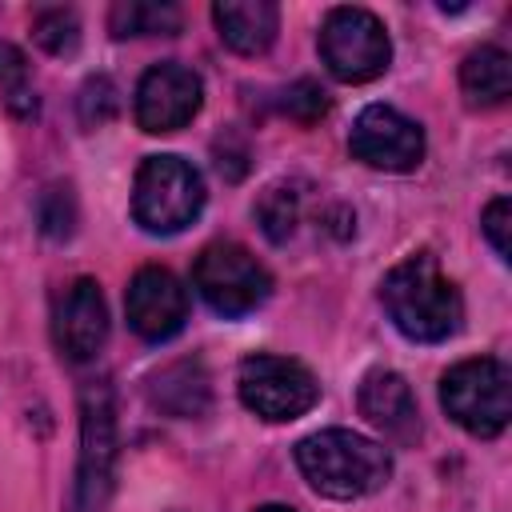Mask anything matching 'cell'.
<instances>
[{
	"label": "cell",
	"mask_w": 512,
	"mask_h": 512,
	"mask_svg": "<svg viewBox=\"0 0 512 512\" xmlns=\"http://www.w3.org/2000/svg\"><path fill=\"white\" fill-rule=\"evenodd\" d=\"M380 304L388 320L420 344L448 340L460 320H464V300L456 284L440 272L432 252H416L400 260L384 280H380Z\"/></svg>",
	"instance_id": "obj_1"
},
{
	"label": "cell",
	"mask_w": 512,
	"mask_h": 512,
	"mask_svg": "<svg viewBox=\"0 0 512 512\" xmlns=\"http://www.w3.org/2000/svg\"><path fill=\"white\" fill-rule=\"evenodd\" d=\"M296 468L320 496L360 500L388 484L392 456L384 444H376L352 428H324L296 444Z\"/></svg>",
	"instance_id": "obj_2"
},
{
	"label": "cell",
	"mask_w": 512,
	"mask_h": 512,
	"mask_svg": "<svg viewBox=\"0 0 512 512\" xmlns=\"http://www.w3.org/2000/svg\"><path fill=\"white\" fill-rule=\"evenodd\" d=\"M440 404L444 412L480 440H492L508 428L512 416V372L496 356H472L452 364L440 376Z\"/></svg>",
	"instance_id": "obj_3"
},
{
	"label": "cell",
	"mask_w": 512,
	"mask_h": 512,
	"mask_svg": "<svg viewBox=\"0 0 512 512\" xmlns=\"http://www.w3.org/2000/svg\"><path fill=\"white\" fill-rule=\"evenodd\" d=\"M116 396L108 380H92L80 392V460L68 512H104L116 476Z\"/></svg>",
	"instance_id": "obj_4"
},
{
	"label": "cell",
	"mask_w": 512,
	"mask_h": 512,
	"mask_svg": "<svg viewBox=\"0 0 512 512\" xmlns=\"http://www.w3.org/2000/svg\"><path fill=\"white\" fill-rule=\"evenodd\" d=\"M204 208V180L180 156H148L132 184V220L152 236L188 228Z\"/></svg>",
	"instance_id": "obj_5"
},
{
	"label": "cell",
	"mask_w": 512,
	"mask_h": 512,
	"mask_svg": "<svg viewBox=\"0 0 512 512\" xmlns=\"http://www.w3.org/2000/svg\"><path fill=\"white\" fill-rule=\"evenodd\" d=\"M192 284L204 296V304L220 316H248L272 292L268 268L236 240L208 244L192 264Z\"/></svg>",
	"instance_id": "obj_6"
},
{
	"label": "cell",
	"mask_w": 512,
	"mask_h": 512,
	"mask_svg": "<svg viewBox=\"0 0 512 512\" xmlns=\"http://www.w3.org/2000/svg\"><path fill=\"white\" fill-rule=\"evenodd\" d=\"M320 60L328 64V72L336 80L364 84L388 68L392 40H388L380 16H372L368 8L344 4V8H332L320 24Z\"/></svg>",
	"instance_id": "obj_7"
},
{
	"label": "cell",
	"mask_w": 512,
	"mask_h": 512,
	"mask_svg": "<svg viewBox=\"0 0 512 512\" xmlns=\"http://www.w3.org/2000/svg\"><path fill=\"white\" fill-rule=\"evenodd\" d=\"M236 392H240V404L248 412H256L260 420H272V424L296 420L320 400L316 376L300 360L272 356V352H252L240 364Z\"/></svg>",
	"instance_id": "obj_8"
},
{
	"label": "cell",
	"mask_w": 512,
	"mask_h": 512,
	"mask_svg": "<svg viewBox=\"0 0 512 512\" xmlns=\"http://www.w3.org/2000/svg\"><path fill=\"white\" fill-rule=\"evenodd\" d=\"M348 148L356 160L380 172H412L424 160V128L388 108V104H368L348 132Z\"/></svg>",
	"instance_id": "obj_9"
},
{
	"label": "cell",
	"mask_w": 512,
	"mask_h": 512,
	"mask_svg": "<svg viewBox=\"0 0 512 512\" xmlns=\"http://www.w3.org/2000/svg\"><path fill=\"white\" fill-rule=\"evenodd\" d=\"M200 104H204V84L180 60L152 64L136 84V124L152 136L184 128L200 112Z\"/></svg>",
	"instance_id": "obj_10"
},
{
	"label": "cell",
	"mask_w": 512,
	"mask_h": 512,
	"mask_svg": "<svg viewBox=\"0 0 512 512\" xmlns=\"http://www.w3.org/2000/svg\"><path fill=\"white\" fill-rule=\"evenodd\" d=\"M124 312H128V328L140 336V340H172L184 320H188V292L184 284L160 268V264H148L132 276L128 292H124Z\"/></svg>",
	"instance_id": "obj_11"
},
{
	"label": "cell",
	"mask_w": 512,
	"mask_h": 512,
	"mask_svg": "<svg viewBox=\"0 0 512 512\" xmlns=\"http://www.w3.org/2000/svg\"><path fill=\"white\" fill-rule=\"evenodd\" d=\"M52 336H56V348L76 364L92 360L104 348V340H108V304H104V292L92 276L72 280L56 296Z\"/></svg>",
	"instance_id": "obj_12"
},
{
	"label": "cell",
	"mask_w": 512,
	"mask_h": 512,
	"mask_svg": "<svg viewBox=\"0 0 512 512\" xmlns=\"http://www.w3.org/2000/svg\"><path fill=\"white\" fill-rule=\"evenodd\" d=\"M360 412L392 440H416L420 436V408H416V396L408 388V380L400 372H388V368H376L360 380Z\"/></svg>",
	"instance_id": "obj_13"
},
{
	"label": "cell",
	"mask_w": 512,
	"mask_h": 512,
	"mask_svg": "<svg viewBox=\"0 0 512 512\" xmlns=\"http://www.w3.org/2000/svg\"><path fill=\"white\" fill-rule=\"evenodd\" d=\"M220 40L240 56H260L280 32V8L272 0H220L212 4Z\"/></svg>",
	"instance_id": "obj_14"
},
{
	"label": "cell",
	"mask_w": 512,
	"mask_h": 512,
	"mask_svg": "<svg viewBox=\"0 0 512 512\" xmlns=\"http://www.w3.org/2000/svg\"><path fill=\"white\" fill-rule=\"evenodd\" d=\"M460 92L472 108H496L512 96V56L496 44H484L460 64Z\"/></svg>",
	"instance_id": "obj_15"
},
{
	"label": "cell",
	"mask_w": 512,
	"mask_h": 512,
	"mask_svg": "<svg viewBox=\"0 0 512 512\" xmlns=\"http://www.w3.org/2000/svg\"><path fill=\"white\" fill-rule=\"evenodd\" d=\"M152 404L168 416H200L208 408V376L200 368V360H180L168 364L164 372L152 376Z\"/></svg>",
	"instance_id": "obj_16"
},
{
	"label": "cell",
	"mask_w": 512,
	"mask_h": 512,
	"mask_svg": "<svg viewBox=\"0 0 512 512\" xmlns=\"http://www.w3.org/2000/svg\"><path fill=\"white\" fill-rule=\"evenodd\" d=\"M112 36H176L180 32V8L172 4H144V0H120L108 16Z\"/></svg>",
	"instance_id": "obj_17"
},
{
	"label": "cell",
	"mask_w": 512,
	"mask_h": 512,
	"mask_svg": "<svg viewBox=\"0 0 512 512\" xmlns=\"http://www.w3.org/2000/svg\"><path fill=\"white\" fill-rule=\"evenodd\" d=\"M256 220H260V228H264V236L272 244H284L296 232V220H300V196H296V188H288V184L264 188V196L256 200Z\"/></svg>",
	"instance_id": "obj_18"
},
{
	"label": "cell",
	"mask_w": 512,
	"mask_h": 512,
	"mask_svg": "<svg viewBox=\"0 0 512 512\" xmlns=\"http://www.w3.org/2000/svg\"><path fill=\"white\" fill-rule=\"evenodd\" d=\"M0 96L12 112L32 116L36 112V96H32V76H28V60L16 44L0 40Z\"/></svg>",
	"instance_id": "obj_19"
},
{
	"label": "cell",
	"mask_w": 512,
	"mask_h": 512,
	"mask_svg": "<svg viewBox=\"0 0 512 512\" xmlns=\"http://www.w3.org/2000/svg\"><path fill=\"white\" fill-rule=\"evenodd\" d=\"M32 40L48 56H72L80 48V20L72 8H44L32 20Z\"/></svg>",
	"instance_id": "obj_20"
},
{
	"label": "cell",
	"mask_w": 512,
	"mask_h": 512,
	"mask_svg": "<svg viewBox=\"0 0 512 512\" xmlns=\"http://www.w3.org/2000/svg\"><path fill=\"white\" fill-rule=\"evenodd\" d=\"M36 220H40V232L48 240H68L72 228H76V200H72V188L68 184H52L40 192V204H36Z\"/></svg>",
	"instance_id": "obj_21"
},
{
	"label": "cell",
	"mask_w": 512,
	"mask_h": 512,
	"mask_svg": "<svg viewBox=\"0 0 512 512\" xmlns=\"http://www.w3.org/2000/svg\"><path fill=\"white\" fill-rule=\"evenodd\" d=\"M116 108H120L116 84H112L108 76H88L84 88H80V96H76V116H80V124H84V128H100V124H108V120L116 116Z\"/></svg>",
	"instance_id": "obj_22"
},
{
	"label": "cell",
	"mask_w": 512,
	"mask_h": 512,
	"mask_svg": "<svg viewBox=\"0 0 512 512\" xmlns=\"http://www.w3.org/2000/svg\"><path fill=\"white\" fill-rule=\"evenodd\" d=\"M284 112L300 124H316L324 112H328V92L316 84V80H296L288 92H284Z\"/></svg>",
	"instance_id": "obj_23"
},
{
	"label": "cell",
	"mask_w": 512,
	"mask_h": 512,
	"mask_svg": "<svg viewBox=\"0 0 512 512\" xmlns=\"http://www.w3.org/2000/svg\"><path fill=\"white\" fill-rule=\"evenodd\" d=\"M480 228H484L492 252H496L500 260H508V252H512V240H508V228H512V204H508V196H496V200L484 208Z\"/></svg>",
	"instance_id": "obj_24"
},
{
	"label": "cell",
	"mask_w": 512,
	"mask_h": 512,
	"mask_svg": "<svg viewBox=\"0 0 512 512\" xmlns=\"http://www.w3.org/2000/svg\"><path fill=\"white\" fill-rule=\"evenodd\" d=\"M256 512H296V508H288V504H260Z\"/></svg>",
	"instance_id": "obj_25"
}]
</instances>
